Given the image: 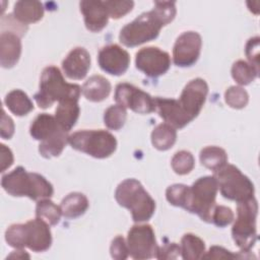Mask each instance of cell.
Segmentation results:
<instances>
[{"mask_svg":"<svg viewBox=\"0 0 260 260\" xmlns=\"http://www.w3.org/2000/svg\"><path fill=\"white\" fill-rule=\"evenodd\" d=\"M189 186L184 184H174L168 187L166 191V198L170 204L184 208L186 204Z\"/></svg>","mask_w":260,"mask_h":260,"instance_id":"e575fe53","label":"cell"},{"mask_svg":"<svg viewBox=\"0 0 260 260\" xmlns=\"http://www.w3.org/2000/svg\"><path fill=\"white\" fill-rule=\"evenodd\" d=\"M213 177L224 198L239 203L254 197L253 183L234 165H224L214 171Z\"/></svg>","mask_w":260,"mask_h":260,"instance_id":"9c48e42d","label":"cell"},{"mask_svg":"<svg viewBox=\"0 0 260 260\" xmlns=\"http://www.w3.org/2000/svg\"><path fill=\"white\" fill-rule=\"evenodd\" d=\"M4 104L12 114L18 117L25 116L34 110L32 102L21 89H13L8 92Z\"/></svg>","mask_w":260,"mask_h":260,"instance_id":"d4e9b609","label":"cell"},{"mask_svg":"<svg viewBox=\"0 0 260 260\" xmlns=\"http://www.w3.org/2000/svg\"><path fill=\"white\" fill-rule=\"evenodd\" d=\"M85 26L92 32L101 31L109 21V13L104 1L83 0L79 3Z\"/></svg>","mask_w":260,"mask_h":260,"instance_id":"2e32d148","label":"cell"},{"mask_svg":"<svg viewBox=\"0 0 260 260\" xmlns=\"http://www.w3.org/2000/svg\"><path fill=\"white\" fill-rule=\"evenodd\" d=\"M114 98L118 105L137 114H150L155 111L154 99L147 92L127 82L119 83L116 86Z\"/></svg>","mask_w":260,"mask_h":260,"instance_id":"8fae6325","label":"cell"},{"mask_svg":"<svg viewBox=\"0 0 260 260\" xmlns=\"http://www.w3.org/2000/svg\"><path fill=\"white\" fill-rule=\"evenodd\" d=\"M110 252L112 258L116 260H124L127 259L129 256V250L125 239L122 236H117L111 244Z\"/></svg>","mask_w":260,"mask_h":260,"instance_id":"f35d334b","label":"cell"},{"mask_svg":"<svg viewBox=\"0 0 260 260\" xmlns=\"http://www.w3.org/2000/svg\"><path fill=\"white\" fill-rule=\"evenodd\" d=\"M173 171L178 175H187L189 174L194 166L195 159L193 154L188 150H180L176 152L171 160Z\"/></svg>","mask_w":260,"mask_h":260,"instance_id":"d6a6232c","label":"cell"},{"mask_svg":"<svg viewBox=\"0 0 260 260\" xmlns=\"http://www.w3.org/2000/svg\"><path fill=\"white\" fill-rule=\"evenodd\" d=\"M127 119L126 109L120 105H113L109 107L104 114V123L107 128L111 130L121 129Z\"/></svg>","mask_w":260,"mask_h":260,"instance_id":"1f68e13d","label":"cell"},{"mask_svg":"<svg viewBox=\"0 0 260 260\" xmlns=\"http://www.w3.org/2000/svg\"><path fill=\"white\" fill-rule=\"evenodd\" d=\"M224 101L233 109H243L249 102L248 92L241 86H230L224 92Z\"/></svg>","mask_w":260,"mask_h":260,"instance_id":"836d02e7","label":"cell"},{"mask_svg":"<svg viewBox=\"0 0 260 260\" xmlns=\"http://www.w3.org/2000/svg\"><path fill=\"white\" fill-rule=\"evenodd\" d=\"M202 39L196 31H185L180 35L174 45L173 61L179 67L194 65L201 52Z\"/></svg>","mask_w":260,"mask_h":260,"instance_id":"5bb4252c","label":"cell"},{"mask_svg":"<svg viewBox=\"0 0 260 260\" xmlns=\"http://www.w3.org/2000/svg\"><path fill=\"white\" fill-rule=\"evenodd\" d=\"M259 75V70L244 60H238L233 64L232 76L240 85H248Z\"/></svg>","mask_w":260,"mask_h":260,"instance_id":"f546056e","label":"cell"},{"mask_svg":"<svg viewBox=\"0 0 260 260\" xmlns=\"http://www.w3.org/2000/svg\"><path fill=\"white\" fill-rule=\"evenodd\" d=\"M259 37H254L251 38L245 48V53L246 56L249 60V63L253 65L255 68L259 70Z\"/></svg>","mask_w":260,"mask_h":260,"instance_id":"ab89813d","label":"cell"},{"mask_svg":"<svg viewBox=\"0 0 260 260\" xmlns=\"http://www.w3.org/2000/svg\"><path fill=\"white\" fill-rule=\"evenodd\" d=\"M9 258H29V255L25 253V251L21 250V249H18L17 251H13L9 256Z\"/></svg>","mask_w":260,"mask_h":260,"instance_id":"ee69618b","label":"cell"},{"mask_svg":"<svg viewBox=\"0 0 260 260\" xmlns=\"http://www.w3.org/2000/svg\"><path fill=\"white\" fill-rule=\"evenodd\" d=\"M1 149V173L5 172L13 164V154L9 147L4 144L0 145Z\"/></svg>","mask_w":260,"mask_h":260,"instance_id":"7bdbcfd3","label":"cell"},{"mask_svg":"<svg viewBox=\"0 0 260 260\" xmlns=\"http://www.w3.org/2000/svg\"><path fill=\"white\" fill-rule=\"evenodd\" d=\"M181 256L185 260L201 259L205 254L204 242L194 234H185L181 240Z\"/></svg>","mask_w":260,"mask_h":260,"instance_id":"4316f807","label":"cell"},{"mask_svg":"<svg viewBox=\"0 0 260 260\" xmlns=\"http://www.w3.org/2000/svg\"><path fill=\"white\" fill-rule=\"evenodd\" d=\"M218 185L213 176H204L189 186L184 209L197 214L203 221L211 222Z\"/></svg>","mask_w":260,"mask_h":260,"instance_id":"8992f818","label":"cell"},{"mask_svg":"<svg viewBox=\"0 0 260 260\" xmlns=\"http://www.w3.org/2000/svg\"><path fill=\"white\" fill-rule=\"evenodd\" d=\"M2 188L11 196H26L32 200L51 198L54 189L52 184L38 173H29L23 167H17L1 179Z\"/></svg>","mask_w":260,"mask_h":260,"instance_id":"7a4b0ae2","label":"cell"},{"mask_svg":"<svg viewBox=\"0 0 260 260\" xmlns=\"http://www.w3.org/2000/svg\"><path fill=\"white\" fill-rule=\"evenodd\" d=\"M111 89V83L107 78L101 75H92L84 82L81 90L86 100L99 103L109 96Z\"/></svg>","mask_w":260,"mask_h":260,"instance_id":"603a6c76","label":"cell"},{"mask_svg":"<svg viewBox=\"0 0 260 260\" xmlns=\"http://www.w3.org/2000/svg\"><path fill=\"white\" fill-rule=\"evenodd\" d=\"M98 62L103 71L119 76L127 71L130 64V56L119 45L112 44L101 49L98 55Z\"/></svg>","mask_w":260,"mask_h":260,"instance_id":"9a60e30c","label":"cell"},{"mask_svg":"<svg viewBox=\"0 0 260 260\" xmlns=\"http://www.w3.org/2000/svg\"><path fill=\"white\" fill-rule=\"evenodd\" d=\"M66 143H68L67 132H61L51 139L40 142L39 152L45 158L58 156L63 151Z\"/></svg>","mask_w":260,"mask_h":260,"instance_id":"4dcf8cb0","label":"cell"},{"mask_svg":"<svg viewBox=\"0 0 260 260\" xmlns=\"http://www.w3.org/2000/svg\"><path fill=\"white\" fill-rule=\"evenodd\" d=\"M14 134V123L13 120L6 115L5 111H2L1 118V137L3 139H10Z\"/></svg>","mask_w":260,"mask_h":260,"instance_id":"b9f144b4","label":"cell"},{"mask_svg":"<svg viewBox=\"0 0 260 260\" xmlns=\"http://www.w3.org/2000/svg\"><path fill=\"white\" fill-rule=\"evenodd\" d=\"M234 212L230 207L215 205L211 214V222L219 228H224L234 220Z\"/></svg>","mask_w":260,"mask_h":260,"instance_id":"8d00e7d4","label":"cell"},{"mask_svg":"<svg viewBox=\"0 0 260 260\" xmlns=\"http://www.w3.org/2000/svg\"><path fill=\"white\" fill-rule=\"evenodd\" d=\"M5 241L16 249L27 247L32 252H44L52 245V234L49 224L36 217L25 223L10 225L5 232Z\"/></svg>","mask_w":260,"mask_h":260,"instance_id":"3957f363","label":"cell"},{"mask_svg":"<svg viewBox=\"0 0 260 260\" xmlns=\"http://www.w3.org/2000/svg\"><path fill=\"white\" fill-rule=\"evenodd\" d=\"M177 140L176 128L168 123L157 125L151 132V143L158 150H168Z\"/></svg>","mask_w":260,"mask_h":260,"instance_id":"484cf974","label":"cell"},{"mask_svg":"<svg viewBox=\"0 0 260 260\" xmlns=\"http://www.w3.org/2000/svg\"><path fill=\"white\" fill-rule=\"evenodd\" d=\"M81 89L78 84L66 82L59 68L51 65L43 70L40 78V88L34 95V100L41 109H47L55 102L67 99L79 100Z\"/></svg>","mask_w":260,"mask_h":260,"instance_id":"277c9868","label":"cell"},{"mask_svg":"<svg viewBox=\"0 0 260 260\" xmlns=\"http://www.w3.org/2000/svg\"><path fill=\"white\" fill-rule=\"evenodd\" d=\"M115 198L120 206L130 210L135 222L147 221L155 211V201L135 179L121 182L115 191Z\"/></svg>","mask_w":260,"mask_h":260,"instance_id":"5b68a950","label":"cell"},{"mask_svg":"<svg viewBox=\"0 0 260 260\" xmlns=\"http://www.w3.org/2000/svg\"><path fill=\"white\" fill-rule=\"evenodd\" d=\"M21 54L20 36L15 31H2L0 35V64L3 68L13 67Z\"/></svg>","mask_w":260,"mask_h":260,"instance_id":"ac0fdd59","label":"cell"},{"mask_svg":"<svg viewBox=\"0 0 260 260\" xmlns=\"http://www.w3.org/2000/svg\"><path fill=\"white\" fill-rule=\"evenodd\" d=\"M62 215L61 207L56 205L50 198L41 199L36 206V216L46 221L49 225H56Z\"/></svg>","mask_w":260,"mask_h":260,"instance_id":"f1b7e54d","label":"cell"},{"mask_svg":"<svg viewBox=\"0 0 260 260\" xmlns=\"http://www.w3.org/2000/svg\"><path fill=\"white\" fill-rule=\"evenodd\" d=\"M154 104L158 115L165 120L166 123L170 124L174 128L182 129L190 123L181 112L177 100L155 98Z\"/></svg>","mask_w":260,"mask_h":260,"instance_id":"ffe728a7","label":"cell"},{"mask_svg":"<svg viewBox=\"0 0 260 260\" xmlns=\"http://www.w3.org/2000/svg\"><path fill=\"white\" fill-rule=\"evenodd\" d=\"M44 6L40 1H17L13 7L14 18L22 24L27 25L43 18Z\"/></svg>","mask_w":260,"mask_h":260,"instance_id":"7402d4cb","label":"cell"},{"mask_svg":"<svg viewBox=\"0 0 260 260\" xmlns=\"http://www.w3.org/2000/svg\"><path fill=\"white\" fill-rule=\"evenodd\" d=\"M79 113L80 108L78 106V100L67 99L59 102L55 111V119L64 131L69 132L76 124Z\"/></svg>","mask_w":260,"mask_h":260,"instance_id":"44dd1931","label":"cell"},{"mask_svg":"<svg viewBox=\"0 0 260 260\" xmlns=\"http://www.w3.org/2000/svg\"><path fill=\"white\" fill-rule=\"evenodd\" d=\"M135 65L146 76L155 78L169 70L171 57L157 47H145L136 53Z\"/></svg>","mask_w":260,"mask_h":260,"instance_id":"4fadbf2b","label":"cell"},{"mask_svg":"<svg viewBox=\"0 0 260 260\" xmlns=\"http://www.w3.org/2000/svg\"><path fill=\"white\" fill-rule=\"evenodd\" d=\"M90 68V55L81 47L72 49L62 62L65 75L74 80L83 79Z\"/></svg>","mask_w":260,"mask_h":260,"instance_id":"e0dca14e","label":"cell"},{"mask_svg":"<svg viewBox=\"0 0 260 260\" xmlns=\"http://www.w3.org/2000/svg\"><path fill=\"white\" fill-rule=\"evenodd\" d=\"M181 255V248L176 243H167L162 247H158L157 259H177Z\"/></svg>","mask_w":260,"mask_h":260,"instance_id":"60d3db41","label":"cell"},{"mask_svg":"<svg viewBox=\"0 0 260 260\" xmlns=\"http://www.w3.org/2000/svg\"><path fill=\"white\" fill-rule=\"evenodd\" d=\"M175 1H154V7L140 14L120 31L119 40L126 47H136L156 39L162 26L176 16Z\"/></svg>","mask_w":260,"mask_h":260,"instance_id":"6da1fadb","label":"cell"},{"mask_svg":"<svg viewBox=\"0 0 260 260\" xmlns=\"http://www.w3.org/2000/svg\"><path fill=\"white\" fill-rule=\"evenodd\" d=\"M257 212L258 204L255 197L238 203L237 218L232 229V236L243 253H249L257 241Z\"/></svg>","mask_w":260,"mask_h":260,"instance_id":"52a82bcc","label":"cell"},{"mask_svg":"<svg viewBox=\"0 0 260 260\" xmlns=\"http://www.w3.org/2000/svg\"><path fill=\"white\" fill-rule=\"evenodd\" d=\"M109 16L114 19H119L130 12L134 6L133 1L127 0H111V1H104Z\"/></svg>","mask_w":260,"mask_h":260,"instance_id":"d590c367","label":"cell"},{"mask_svg":"<svg viewBox=\"0 0 260 260\" xmlns=\"http://www.w3.org/2000/svg\"><path fill=\"white\" fill-rule=\"evenodd\" d=\"M245 254L247 253H233L222 247H218V246H212L210 247V249L208 250V252H206V254L203 255L202 258H211V259H242V258H250L248 256H245Z\"/></svg>","mask_w":260,"mask_h":260,"instance_id":"74e56055","label":"cell"},{"mask_svg":"<svg viewBox=\"0 0 260 260\" xmlns=\"http://www.w3.org/2000/svg\"><path fill=\"white\" fill-rule=\"evenodd\" d=\"M199 158L201 165L211 171H216L228 164L225 150L218 146H206L202 148Z\"/></svg>","mask_w":260,"mask_h":260,"instance_id":"83f0119b","label":"cell"},{"mask_svg":"<svg viewBox=\"0 0 260 260\" xmlns=\"http://www.w3.org/2000/svg\"><path fill=\"white\" fill-rule=\"evenodd\" d=\"M127 246L129 255L137 260L154 258L158 250L153 229L149 224L133 225L128 232Z\"/></svg>","mask_w":260,"mask_h":260,"instance_id":"30bf717a","label":"cell"},{"mask_svg":"<svg viewBox=\"0 0 260 260\" xmlns=\"http://www.w3.org/2000/svg\"><path fill=\"white\" fill-rule=\"evenodd\" d=\"M88 205V199L84 194L73 192L62 199L60 207L62 215L66 218H77L85 213Z\"/></svg>","mask_w":260,"mask_h":260,"instance_id":"cb8c5ba5","label":"cell"},{"mask_svg":"<svg viewBox=\"0 0 260 260\" xmlns=\"http://www.w3.org/2000/svg\"><path fill=\"white\" fill-rule=\"evenodd\" d=\"M72 148L95 158H107L117 148L116 137L106 130H81L68 136Z\"/></svg>","mask_w":260,"mask_h":260,"instance_id":"ba28073f","label":"cell"},{"mask_svg":"<svg viewBox=\"0 0 260 260\" xmlns=\"http://www.w3.org/2000/svg\"><path fill=\"white\" fill-rule=\"evenodd\" d=\"M208 85L202 78L192 79L185 85L177 103L189 122L194 120L200 113L206 101Z\"/></svg>","mask_w":260,"mask_h":260,"instance_id":"7c38bea8","label":"cell"},{"mask_svg":"<svg viewBox=\"0 0 260 260\" xmlns=\"http://www.w3.org/2000/svg\"><path fill=\"white\" fill-rule=\"evenodd\" d=\"M61 132L66 131L60 127L55 116H51L47 113L38 115L29 127L30 136L40 142L51 139Z\"/></svg>","mask_w":260,"mask_h":260,"instance_id":"d6986e66","label":"cell"}]
</instances>
